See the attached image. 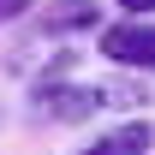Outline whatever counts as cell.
I'll return each mask as SVG.
<instances>
[{"label":"cell","instance_id":"obj_1","mask_svg":"<svg viewBox=\"0 0 155 155\" xmlns=\"http://www.w3.org/2000/svg\"><path fill=\"white\" fill-rule=\"evenodd\" d=\"M101 60H114L125 72H155V18H119L96 36Z\"/></svg>","mask_w":155,"mask_h":155},{"label":"cell","instance_id":"obj_2","mask_svg":"<svg viewBox=\"0 0 155 155\" xmlns=\"http://www.w3.org/2000/svg\"><path fill=\"white\" fill-rule=\"evenodd\" d=\"M101 107V84L96 90H90V84H42L36 90V114L42 119H66V125H72V119H90Z\"/></svg>","mask_w":155,"mask_h":155},{"label":"cell","instance_id":"obj_3","mask_svg":"<svg viewBox=\"0 0 155 155\" xmlns=\"http://www.w3.org/2000/svg\"><path fill=\"white\" fill-rule=\"evenodd\" d=\"M149 149H155V125L149 119H125L114 131H101L96 143H84L78 155H149Z\"/></svg>","mask_w":155,"mask_h":155},{"label":"cell","instance_id":"obj_4","mask_svg":"<svg viewBox=\"0 0 155 155\" xmlns=\"http://www.w3.org/2000/svg\"><path fill=\"white\" fill-rule=\"evenodd\" d=\"M30 6H36V0H0V24H18Z\"/></svg>","mask_w":155,"mask_h":155},{"label":"cell","instance_id":"obj_5","mask_svg":"<svg viewBox=\"0 0 155 155\" xmlns=\"http://www.w3.org/2000/svg\"><path fill=\"white\" fill-rule=\"evenodd\" d=\"M125 18H155V0H119Z\"/></svg>","mask_w":155,"mask_h":155}]
</instances>
